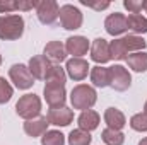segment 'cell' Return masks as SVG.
I'll use <instances>...</instances> for the list:
<instances>
[{
	"label": "cell",
	"mask_w": 147,
	"mask_h": 145,
	"mask_svg": "<svg viewBox=\"0 0 147 145\" xmlns=\"http://www.w3.org/2000/svg\"><path fill=\"white\" fill-rule=\"evenodd\" d=\"M91 82L94 87H108L110 85V67H103V65H96L91 68Z\"/></svg>",
	"instance_id": "44dd1931"
},
{
	"label": "cell",
	"mask_w": 147,
	"mask_h": 145,
	"mask_svg": "<svg viewBox=\"0 0 147 145\" xmlns=\"http://www.w3.org/2000/svg\"><path fill=\"white\" fill-rule=\"evenodd\" d=\"M144 3H146V0H125L123 2V7L130 14H140L144 10Z\"/></svg>",
	"instance_id": "f546056e"
},
{
	"label": "cell",
	"mask_w": 147,
	"mask_h": 145,
	"mask_svg": "<svg viewBox=\"0 0 147 145\" xmlns=\"http://www.w3.org/2000/svg\"><path fill=\"white\" fill-rule=\"evenodd\" d=\"M43 96L46 104L50 109L53 108H63L67 103V91L63 84H57V82H46L45 89H43Z\"/></svg>",
	"instance_id": "5b68a950"
},
{
	"label": "cell",
	"mask_w": 147,
	"mask_h": 145,
	"mask_svg": "<svg viewBox=\"0 0 147 145\" xmlns=\"http://www.w3.org/2000/svg\"><path fill=\"white\" fill-rule=\"evenodd\" d=\"M96 101H98V92L92 85L79 84L70 91V104L74 109H79L80 113L91 109L96 104Z\"/></svg>",
	"instance_id": "7a4b0ae2"
},
{
	"label": "cell",
	"mask_w": 147,
	"mask_h": 145,
	"mask_svg": "<svg viewBox=\"0 0 147 145\" xmlns=\"http://www.w3.org/2000/svg\"><path fill=\"white\" fill-rule=\"evenodd\" d=\"M41 145H65V135L58 130H48L41 137Z\"/></svg>",
	"instance_id": "484cf974"
},
{
	"label": "cell",
	"mask_w": 147,
	"mask_h": 145,
	"mask_svg": "<svg viewBox=\"0 0 147 145\" xmlns=\"http://www.w3.org/2000/svg\"><path fill=\"white\" fill-rule=\"evenodd\" d=\"M91 60L96 62L98 65L108 63L111 60L110 55V43L105 38H96L91 44Z\"/></svg>",
	"instance_id": "4fadbf2b"
},
{
	"label": "cell",
	"mask_w": 147,
	"mask_h": 145,
	"mask_svg": "<svg viewBox=\"0 0 147 145\" xmlns=\"http://www.w3.org/2000/svg\"><path fill=\"white\" fill-rule=\"evenodd\" d=\"M43 55L55 65H60L62 62L67 60V50H65V44L62 41H50L45 50H43Z\"/></svg>",
	"instance_id": "2e32d148"
},
{
	"label": "cell",
	"mask_w": 147,
	"mask_h": 145,
	"mask_svg": "<svg viewBox=\"0 0 147 145\" xmlns=\"http://www.w3.org/2000/svg\"><path fill=\"white\" fill-rule=\"evenodd\" d=\"M130 128L135 132H147V114L146 113H137L130 118Z\"/></svg>",
	"instance_id": "83f0119b"
},
{
	"label": "cell",
	"mask_w": 147,
	"mask_h": 145,
	"mask_svg": "<svg viewBox=\"0 0 147 145\" xmlns=\"http://www.w3.org/2000/svg\"><path fill=\"white\" fill-rule=\"evenodd\" d=\"M24 34V19L19 14L0 15V39L16 41Z\"/></svg>",
	"instance_id": "3957f363"
},
{
	"label": "cell",
	"mask_w": 147,
	"mask_h": 145,
	"mask_svg": "<svg viewBox=\"0 0 147 145\" xmlns=\"http://www.w3.org/2000/svg\"><path fill=\"white\" fill-rule=\"evenodd\" d=\"M69 145H91L92 142V137L89 132H84L80 128H75L69 133Z\"/></svg>",
	"instance_id": "cb8c5ba5"
},
{
	"label": "cell",
	"mask_w": 147,
	"mask_h": 145,
	"mask_svg": "<svg viewBox=\"0 0 147 145\" xmlns=\"http://www.w3.org/2000/svg\"><path fill=\"white\" fill-rule=\"evenodd\" d=\"M51 67H53V63L45 55L33 56L29 60V63H28V68H29L31 75L34 77V80H46L50 72H51Z\"/></svg>",
	"instance_id": "30bf717a"
},
{
	"label": "cell",
	"mask_w": 147,
	"mask_h": 145,
	"mask_svg": "<svg viewBox=\"0 0 147 145\" xmlns=\"http://www.w3.org/2000/svg\"><path fill=\"white\" fill-rule=\"evenodd\" d=\"M139 145H147V137H146V138H142V140L139 142Z\"/></svg>",
	"instance_id": "1f68e13d"
},
{
	"label": "cell",
	"mask_w": 147,
	"mask_h": 145,
	"mask_svg": "<svg viewBox=\"0 0 147 145\" xmlns=\"http://www.w3.org/2000/svg\"><path fill=\"white\" fill-rule=\"evenodd\" d=\"M105 29L110 36L116 38L121 36L128 31V24H127V15L121 14V12H115V14H110L105 21Z\"/></svg>",
	"instance_id": "7c38bea8"
},
{
	"label": "cell",
	"mask_w": 147,
	"mask_h": 145,
	"mask_svg": "<svg viewBox=\"0 0 147 145\" xmlns=\"http://www.w3.org/2000/svg\"><path fill=\"white\" fill-rule=\"evenodd\" d=\"M12 96H14V87L10 85V82L5 80V77H0V104L9 103Z\"/></svg>",
	"instance_id": "f1b7e54d"
},
{
	"label": "cell",
	"mask_w": 147,
	"mask_h": 145,
	"mask_svg": "<svg viewBox=\"0 0 147 145\" xmlns=\"http://www.w3.org/2000/svg\"><path fill=\"white\" fill-rule=\"evenodd\" d=\"M48 119H46V116H38L34 119H28V121H24V125H22V128H24V133L28 135V137H43L46 132H48Z\"/></svg>",
	"instance_id": "e0dca14e"
},
{
	"label": "cell",
	"mask_w": 147,
	"mask_h": 145,
	"mask_svg": "<svg viewBox=\"0 0 147 145\" xmlns=\"http://www.w3.org/2000/svg\"><path fill=\"white\" fill-rule=\"evenodd\" d=\"M127 65L137 73L147 72V53L146 51H135L127 56Z\"/></svg>",
	"instance_id": "7402d4cb"
},
{
	"label": "cell",
	"mask_w": 147,
	"mask_h": 145,
	"mask_svg": "<svg viewBox=\"0 0 147 145\" xmlns=\"http://www.w3.org/2000/svg\"><path fill=\"white\" fill-rule=\"evenodd\" d=\"M89 72H91V67H89L87 60H84V58H69L67 63H65V73H67V77L75 80V82L84 80Z\"/></svg>",
	"instance_id": "8fae6325"
},
{
	"label": "cell",
	"mask_w": 147,
	"mask_h": 145,
	"mask_svg": "<svg viewBox=\"0 0 147 145\" xmlns=\"http://www.w3.org/2000/svg\"><path fill=\"white\" fill-rule=\"evenodd\" d=\"M45 82H57V84H63V85H65V82H67V73H65V68H62L60 65H55V63H53L51 72H50L48 79H46Z\"/></svg>",
	"instance_id": "4316f807"
},
{
	"label": "cell",
	"mask_w": 147,
	"mask_h": 145,
	"mask_svg": "<svg viewBox=\"0 0 147 145\" xmlns=\"http://www.w3.org/2000/svg\"><path fill=\"white\" fill-rule=\"evenodd\" d=\"M101 138L106 145H123L125 144V135L123 132L118 130H111V128H105L101 132Z\"/></svg>",
	"instance_id": "d4e9b609"
},
{
	"label": "cell",
	"mask_w": 147,
	"mask_h": 145,
	"mask_svg": "<svg viewBox=\"0 0 147 145\" xmlns=\"http://www.w3.org/2000/svg\"><path fill=\"white\" fill-rule=\"evenodd\" d=\"M147 46V41L142 36H135V34H128V36L113 39L110 43V55L111 60H127V56L130 53L135 51H144Z\"/></svg>",
	"instance_id": "6da1fadb"
},
{
	"label": "cell",
	"mask_w": 147,
	"mask_h": 145,
	"mask_svg": "<svg viewBox=\"0 0 147 145\" xmlns=\"http://www.w3.org/2000/svg\"><path fill=\"white\" fill-rule=\"evenodd\" d=\"M127 24H128V29L135 36L147 33V17H144L142 14H128Z\"/></svg>",
	"instance_id": "603a6c76"
},
{
	"label": "cell",
	"mask_w": 147,
	"mask_h": 145,
	"mask_svg": "<svg viewBox=\"0 0 147 145\" xmlns=\"http://www.w3.org/2000/svg\"><path fill=\"white\" fill-rule=\"evenodd\" d=\"M142 113H146L147 114V101H146V104H144V111H142Z\"/></svg>",
	"instance_id": "d6a6232c"
},
{
	"label": "cell",
	"mask_w": 147,
	"mask_h": 145,
	"mask_svg": "<svg viewBox=\"0 0 147 145\" xmlns=\"http://www.w3.org/2000/svg\"><path fill=\"white\" fill-rule=\"evenodd\" d=\"M65 50L67 55H70L72 58H82L87 50H91V43L84 36H70L65 41Z\"/></svg>",
	"instance_id": "5bb4252c"
},
{
	"label": "cell",
	"mask_w": 147,
	"mask_h": 145,
	"mask_svg": "<svg viewBox=\"0 0 147 145\" xmlns=\"http://www.w3.org/2000/svg\"><path fill=\"white\" fill-rule=\"evenodd\" d=\"M46 119H48L50 125H55V126H69L74 121V111L70 108H67V106L53 108L48 111Z\"/></svg>",
	"instance_id": "9a60e30c"
},
{
	"label": "cell",
	"mask_w": 147,
	"mask_h": 145,
	"mask_svg": "<svg viewBox=\"0 0 147 145\" xmlns=\"http://www.w3.org/2000/svg\"><path fill=\"white\" fill-rule=\"evenodd\" d=\"M60 14V5L55 0H41L36 5V15L38 21L45 26H51L58 21Z\"/></svg>",
	"instance_id": "ba28073f"
},
{
	"label": "cell",
	"mask_w": 147,
	"mask_h": 145,
	"mask_svg": "<svg viewBox=\"0 0 147 145\" xmlns=\"http://www.w3.org/2000/svg\"><path fill=\"white\" fill-rule=\"evenodd\" d=\"M80 3L86 5V7H91L94 10H105V9L110 7V2H87V0H80Z\"/></svg>",
	"instance_id": "4dcf8cb0"
},
{
	"label": "cell",
	"mask_w": 147,
	"mask_h": 145,
	"mask_svg": "<svg viewBox=\"0 0 147 145\" xmlns=\"http://www.w3.org/2000/svg\"><path fill=\"white\" fill-rule=\"evenodd\" d=\"M58 19H60L62 28L67 29V31H75V29H79V28L82 26V22H84L82 12H80L75 5H72V3H65V5L60 7Z\"/></svg>",
	"instance_id": "8992f818"
},
{
	"label": "cell",
	"mask_w": 147,
	"mask_h": 145,
	"mask_svg": "<svg viewBox=\"0 0 147 145\" xmlns=\"http://www.w3.org/2000/svg\"><path fill=\"white\" fill-rule=\"evenodd\" d=\"M16 113L24 121L38 118L39 113H41V99H39V96H36V94H24L22 97H19V101L16 103Z\"/></svg>",
	"instance_id": "277c9868"
},
{
	"label": "cell",
	"mask_w": 147,
	"mask_h": 145,
	"mask_svg": "<svg viewBox=\"0 0 147 145\" xmlns=\"http://www.w3.org/2000/svg\"><path fill=\"white\" fill-rule=\"evenodd\" d=\"M0 65H2V55H0Z\"/></svg>",
	"instance_id": "e575fe53"
},
{
	"label": "cell",
	"mask_w": 147,
	"mask_h": 145,
	"mask_svg": "<svg viewBox=\"0 0 147 145\" xmlns=\"http://www.w3.org/2000/svg\"><path fill=\"white\" fill-rule=\"evenodd\" d=\"M132 85V75L128 72V68H125L123 65H113L110 67V87L123 92Z\"/></svg>",
	"instance_id": "9c48e42d"
},
{
	"label": "cell",
	"mask_w": 147,
	"mask_h": 145,
	"mask_svg": "<svg viewBox=\"0 0 147 145\" xmlns=\"http://www.w3.org/2000/svg\"><path fill=\"white\" fill-rule=\"evenodd\" d=\"M38 2H26V0H0V14H10L16 10H31L36 9Z\"/></svg>",
	"instance_id": "ffe728a7"
},
{
	"label": "cell",
	"mask_w": 147,
	"mask_h": 145,
	"mask_svg": "<svg viewBox=\"0 0 147 145\" xmlns=\"http://www.w3.org/2000/svg\"><path fill=\"white\" fill-rule=\"evenodd\" d=\"M105 123H106V128H111V130H118L121 132V128L127 125V118L125 114L120 111L118 108H108L105 111Z\"/></svg>",
	"instance_id": "d6986e66"
},
{
	"label": "cell",
	"mask_w": 147,
	"mask_h": 145,
	"mask_svg": "<svg viewBox=\"0 0 147 145\" xmlns=\"http://www.w3.org/2000/svg\"><path fill=\"white\" fill-rule=\"evenodd\" d=\"M9 79L19 91H28L34 85V77L31 75L28 65L16 63L9 68Z\"/></svg>",
	"instance_id": "52a82bcc"
},
{
	"label": "cell",
	"mask_w": 147,
	"mask_h": 145,
	"mask_svg": "<svg viewBox=\"0 0 147 145\" xmlns=\"http://www.w3.org/2000/svg\"><path fill=\"white\" fill-rule=\"evenodd\" d=\"M144 10L147 12V0H146V3H144Z\"/></svg>",
	"instance_id": "836d02e7"
},
{
	"label": "cell",
	"mask_w": 147,
	"mask_h": 145,
	"mask_svg": "<svg viewBox=\"0 0 147 145\" xmlns=\"http://www.w3.org/2000/svg\"><path fill=\"white\" fill-rule=\"evenodd\" d=\"M99 123H101V116H99V113H96L94 109L82 111V113L79 114V118H77L79 128L84 130V132H89V133L94 132V130L99 126Z\"/></svg>",
	"instance_id": "ac0fdd59"
}]
</instances>
